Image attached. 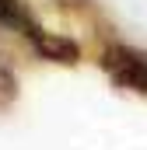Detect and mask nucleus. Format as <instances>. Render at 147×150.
Returning a JSON list of instances; mask_svg holds the SVG:
<instances>
[{
    "label": "nucleus",
    "instance_id": "nucleus-1",
    "mask_svg": "<svg viewBox=\"0 0 147 150\" xmlns=\"http://www.w3.org/2000/svg\"><path fill=\"white\" fill-rule=\"evenodd\" d=\"M102 70L116 87H126V91H137L147 94V52L137 45H126V42H109L102 49Z\"/></svg>",
    "mask_w": 147,
    "mask_h": 150
}]
</instances>
